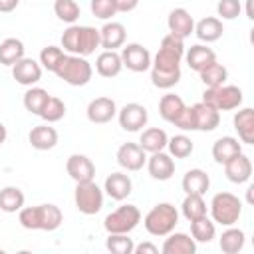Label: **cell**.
Here are the masks:
<instances>
[{
  "instance_id": "1",
  "label": "cell",
  "mask_w": 254,
  "mask_h": 254,
  "mask_svg": "<svg viewBox=\"0 0 254 254\" xmlns=\"http://www.w3.org/2000/svg\"><path fill=\"white\" fill-rule=\"evenodd\" d=\"M18 222L26 230H58L64 222V214L60 206L46 202V204H36V206H22L18 210Z\"/></svg>"
},
{
  "instance_id": "2",
  "label": "cell",
  "mask_w": 254,
  "mask_h": 254,
  "mask_svg": "<svg viewBox=\"0 0 254 254\" xmlns=\"http://www.w3.org/2000/svg\"><path fill=\"white\" fill-rule=\"evenodd\" d=\"M62 48L65 54L73 56H91L99 46V30L93 26H77L69 24L67 30L62 34Z\"/></svg>"
},
{
  "instance_id": "3",
  "label": "cell",
  "mask_w": 254,
  "mask_h": 254,
  "mask_svg": "<svg viewBox=\"0 0 254 254\" xmlns=\"http://www.w3.org/2000/svg\"><path fill=\"white\" fill-rule=\"evenodd\" d=\"M183 58H185V40L169 32L161 40V46H159L155 58L151 60V69H157V71H181Z\"/></svg>"
},
{
  "instance_id": "4",
  "label": "cell",
  "mask_w": 254,
  "mask_h": 254,
  "mask_svg": "<svg viewBox=\"0 0 254 254\" xmlns=\"http://www.w3.org/2000/svg\"><path fill=\"white\" fill-rule=\"evenodd\" d=\"M179 224V210L171 202L155 204L143 218V226L151 236H167Z\"/></svg>"
},
{
  "instance_id": "5",
  "label": "cell",
  "mask_w": 254,
  "mask_h": 254,
  "mask_svg": "<svg viewBox=\"0 0 254 254\" xmlns=\"http://www.w3.org/2000/svg\"><path fill=\"white\" fill-rule=\"evenodd\" d=\"M242 214V200L232 192H216L210 200V216L220 226H234Z\"/></svg>"
},
{
  "instance_id": "6",
  "label": "cell",
  "mask_w": 254,
  "mask_h": 254,
  "mask_svg": "<svg viewBox=\"0 0 254 254\" xmlns=\"http://www.w3.org/2000/svg\"><path fill=\"white\" fill-rule=\"evenodd\" d=\"M56 75L73 87H81V85L89 83V79L93 75V67L83 56L67 54L64 58V62L60 64V67L56 69Z\"/></svg>"
},
{
  "instance_id": "7",
  "label": "cell",
  "mask_w": 254,
  "mask_h": 254,
  "mask_svg": "<svg viewBox=\"0 0 254 254\" xmlns=\"http://www.w3.org/2000/svg\"><path fill=\"white\" fill-rule=\"evenodd\" d=\"M141 222V210L135 204H121L113 212H109L103 220V228L107 234H129Z\"/></svg>"
},
{
  "instance_id": "8",
  "label": "cell",
  "mask_w": 254,
  "mask_h": 254,
  "mask_svg": "<svg viewBox=\"0 0 254 254\" xmlns=\"http://www.w3.org/2000/svg\"><path fill=\"white\" fill-rule=\"evenodd\" d=\"M242 89L238 85H216V87H206L202 93V101L212 105L216 111H232L242 105Z\"/></svg>"
},
{
  "instance_id": "9",
  "label": "cell",
  "mask_w": 254,
  "mask_h": 254,
  "mask_svg": "<svg viewBox=\"0 0 254 254\" xmlns=\"http://www.w3.org/2000/svg\"><path fill=\"white\" fill-rule=\"evenodd\" d=\"M73 202L81 214H87V216L97 214L103 208V189H99L97 183H93V181L75 183Z\"/></svg>"
},
{
  "instance_id": "10",
  "label": "cell",
  "mask_w": 254,
  "mask_h": 254,
  "mask_svg": "<svg viewBox=\"0 0 254 254\" xmlns=\"http://www.w3.org/2000/svg\"><path fill=\"white\" fill-rule=\"evenodd\" d=\"M117 121L121 125L123 131H129V133H137L141 131L147 121H149V111L145 105L141 103H125L121 109H117Z\"/></svg>"
},
{
  "instance_id": "11",
  "label": "cell",
  "mask_w": 254,
  "mask_h": 254,
  "mask_svg": "<svg viewBox=\"0 0 254 254\" xmlns=\"http://www.w3.org/2000/svg\"><path fill=\"white\" fill-rule=\"evenodd\" d=\"M119 56H121L123 67L131 69V71H135V73H141V71L151 69V60H153V58H151V52H149L145 46L137 44V42L123 46V50H121Z\"/></svg>"
},
{
  "instance_id": "12",
  "label": "cell",
  "mask_w": 254,
  "mask_h": 254,
  "mask_svg": "<svg viewBox=\"0 0 254 254\" xmlns=\"http://www.w3.org/2000/svg\"><path fill=\"white\" fill-rule=\"evenodd\" d=\"M117 163L121 169L125 171H141L147 163V153L141 149L139 143H123L119 149H117V155H115Z\"/></svg>"
},
{
  "instance_id": "13",
  "label": "cell",
  "mask_w": 254,
  "mask_h": 254,
  "mask_svg": "<svg viewBox=\"0 0 254 254\" xmlns=\"http://www.w3.org/2000/svg\"><path fill=\"white\" fill-rule=\"evenodd\" d=\"M12 77L16 79V83L32 87L42 79V65L40 62H36L34 58H22L12 65Z\"/></svg>"
},
{
  "instance_id": "14",
  "label": "cell",
  "mask_w": 254,
  "mask_h": 254,
  "mask_svg": "<svg viewBox=\"0 0 254 254\" xmlns=\"http://www.w3.org/2000/svg\"><path fill=\"white\" fill-rule=\"evenodd\" d=\"M85 115H87V119L91 123L105 125V123H109L117 115V103L111 97H105V95L95 97V99L89 101V105L85 109Z\"/></svg>"
},
{
  "instance_id": "15",
  "label": "cell",
  "mask_w": 254,
  "mask_h": 254,
  "mask_svg": "<svg viewBox=\"0 0 254 254\" xmlns=\"http://www.w3.org/2000/svg\"><path fill=\"white\" fill-rule=\"evenodd\" d=\"M65 171L75 183H87V181H93V177H95L93 161L87 155H81V153H73V155L67 157Z\"/></svg>"
},
{
  "instance_id": "16",
  "label": "cell",
  "mask_w": 254,
  "mask_h": 254,
  "mask_svg": "<svg viewBox=\"0 0 254 254\" xmlns=\"http://www.w3.org/2000/svg\"><path fill=\"white\" fill-rule=\"evenodd\" d=\"M147 171L151 175V179L155 181H169L173 175H175V159L165 153V151H157V153H151V157L147 159Z\"/></svg>"
},
{
  "instance_id": "17",
  "label": "cell",
  "mask_w": 254,
  "mask_h": 254,
  "mask_svg": "<svg viewBox=\"0 0 254 254\" xmlns=\"http://www.w3.org/2000/svg\"><path fill=\"white\" fill-rule=\"evenodd\" d=\"M224 175L230 183L234 185H244L250 181L252 177V161L248 155L238 153L236 157H232L230 161L224 163Z\"/></svg>"
},
{
  "instance_id": "18",
  "label": "cell",
  "mask_w": 254,
  "mask_h": 254,
  "mask_svg": "<svg viewBox=\"0 0 254 254\" xmlns=\"http://www.w3.org/2000/svg\"><path fill=\"white\" fill-rule=\"evenodd\" d=\"M103 192L113 200H125L133 192V181L125 173H111L103 183Z\"/></svg>"
},
{
  "instance_id": "19",
  "label": "cell",
  "mask_w": 254,
  "mask_h": 254,
  "mask_svg": "<svg viewBox=\"0 0 254 254\" xmlns=\"http://www.w3.org/2000/svg\"><path fill=\"white\" fill-rule=\"evenodd\" d=\"M127 30L121 22H105L99 30V46L103 50H117L125 46Z\"/></svg>"
},
{
  "instance_id": "20",
  "label": "cell",
  "mask_w": 254,
  "mask_h": 254,
  "mask_svg": "<svg viewBox=\"0 0 254 254\" xmlns=\"http://www.w3.org/2000/svg\"><path fill=\"white\" fill-rule=\"evenodd\" d=\"M167 26H169V32L179 36V38H189L192 32H194V18L190 16L189 10L185 8H175L169 12V18H167Z\"/></svg>"
},
{
  "instance_id": "21",
  "label": "cell",
  "mask_w": 254,
  "mask_h": 254,
  "mask_svg": "<svg viewBox=\"0 0 254 254\" xmlns=\"http://www.w3.org/2000/svg\"><path fill=\"white\" fill-rule=\"evenodd\" d=\"M28 141L36 151H50L58 145V131L50 123H42L30 129Z\"/></svg>"
},
{
  "instance_id": "22",
  "label": "cell",
  "mask_w": 254,
  "mask_h": 254,
  "mask_svg": "<svg viewBox=\"0 0 254 254\" xmlns=\"http://www.w3.org/2000/svg\"><path fill=\"white\" fill-rule=\"evenodd\" d=\"M163 254H194L196 252V242L192 236L185 234V232H171L167 234L163 246H161Z\"/></svg>"
},
{
  "instance_id": "23",
  "label": "cell",
  "mask_w": 254,
  "mask_h": 254,
  "mask_svg": "<svg viewBox=\"0 0 254 254\" xmlns=\"http://www.w3.org/2000/svg\"><path fill=\"white\" fill-rule=\"evenodd\" d=\"M123 69V62H121V56L117 54V50H103L97 58H95V71L101 75V77H117Z\"/></svg>"
},
{
  "instance_id": "24",
  "label": "cell",
  "mask_w": 254,
  "mask_h": 254,
  "mask_svg": "<svg viewBox=\"0 0 254 254\" xmlns=\"http://www.w3.org/2000/svg\"><path fill=\"white\" fill-rule=\"evenodd\" d=\"M234 129L238 133L240 143L254 145V109L252 107H242L234 113Z\"/></svg>"
},
{
  "instance_id": "25",
  "label": "cell",
  "mask_w": 254,
  "mask_h": 254,
  "mask_svg": "<svg viewBox=\"0 0 254 254\" xmlns=\"http://www.w3.org/2000/svg\"><path fill=\"white\" fill-rule=\"evenodd\" d=\"M222 32H224L222 20L216 18V16H206V18H202V20H198L194 24V32L192 34H196V38L200 42L212 44V42L222 38Z\"/></svg>"
},
{
  "instance_id": "26",
  "label": "cell",
  "mask_w": 254,
  "mask_h": 254,
  "mask_svg": "<svg viewBox=\"0 0 254 254\" xmlns=\"http://www.w3.org/2000/svg\"><path fill=\"white\" fill-rule=\"evenodd\" d=\"M194 111V121H196V131H214L220 123V111H216L212 105L198 101L192 105Z\"/></svg>"
},
{
  "instance_id": "27",
  "label": "cell",
  "mask_w": 254,
  "mask_h": 254,
  "mask_svg": "<svg viewBox=\"0 0 254 254\" xmlns=\"http://www.w3.org/2000/svg\"><path fill=\"white\" fill-rule=\"evenodd\" d=\"M185 60H187V64H189L190 69L200 71V69L206 67L208 64L216 62V54H214L212 48H208V46H204V44H194V46H190L189 50H185Z\"/></svg>"
},
{
  "instance_id": "28",
  "label": "cell",
  "mask_w": 254,
  "mask_h": 254,
  "mask_svg": "<svg viewBox=\"0 0 254 254\" xmlns=\"http://www.w3.org/2000/svg\"><path fill=\"white\" fill-rule=\"evenodd\" d=\"M238 153H242V143L236 137H230V135H224V137L216 139L214 145H212V159L218 165H224L226 161H230Z\"/></svg>"
},
{
  "instance_id": "29",
  "label": "cell",
  "mask_w": 254,
  "mask_h": 254,
  "mask_svg": "<svg viewBox=\"0 0 254 254\" xmlns=\"http://www.w3.org/2000/svg\"><path fill=\"white\" fill-rule=\"evenodd\" d=\"M181 185L187 194H204L210 189V177L202 169H189Z\"/></svg>"
},
{
  "instance_id": "30",
  "label": "cell",
  "mask_w": 254,
  "mask_h": 254,
  "mask_svg": "<svg viewBox=\"0 0 254 254\" xmlns=\"http://www.w3.org/2000/svg\"><path fill=\"white\" fill-rule=\"evenodd\" d=\"M167 141H169V135L159 129V127H149V129H143L141 131V137H139V145L145 153H157V151H165L167 149Z\"/></svg>"
},
{
  "instance_id": "31",
  "label": "cell",
  "mask_w": 254,
  "mask_h": 254,
  "mask_svg": "<svg viewBox=\"0 0 254 254\" xmlns=\"http://www.w3.org/2000/svg\"><path fill=\"white\" fill-rule=\"evenodd\" d=\"M244 240H246L244 230L234 228V226H228V228L220 234L218 246H220V250H222L224 254H238V252L244 248Z\"/></svg>"
},
{
  "instance_id": "32",
  "label": "cell",
  "mask_w": 254,
  "mask_h": 254,
  "mask_svg": "<svg viewBox=\"0 0 254 254\" xmlns=\"http://www.w3.org/2000/svg\"><path fill=\"white\" fill-rule=\"evenodd\" d=\"M24 42L18 38H6L4 42H0V64L2 65H14L18 60L24 58Z\"/></svg>"
},
{
  "instance_id": "33",
  "label": "cell",
  "mask_w": 254,
  "mask_h": 254,
  "mask_svg": "<svg viewBox=\"0 0 254 254\" xmlns=\"http://www.w3.org/2000/svg\"><path fill=\"white\" fill-rule=\"evenodd\" d=\"M185 107H187V105H185V101H183L181 95L167 93V95H163L161 101H159V115H161L167 123H173V121L181 115V111H183Z\"/></svg>"
},
{
  "instance_id": "34",
  "label": "cell",
  "mask_w": 254,
  "mask_h": 254,
  "mask_svg": "<svg viewBox=\"0 0 254 254\" xmlns=\"http://www.w3.org/2000/svg\"><path fill=\"white\" fill-rule=\"evenodd\" d=\"M24 200H26V196H24L22 189H18V187H4L0 190V210L2 212H8V214L18 212L24 206Z\"/></svg>"
},
{
  "instance_id": "35",
  "label": "cell",
  "mask_w": 254,
  "mask_h": 254,
  "mask_svg": "<svg viewBox=\"0 0 254 254\" xmlns=\"http://www.w3.org/2000/svg\"><path fill=\"white\" fill-rule=\"evenodd\" d=\"M198 75H200V81H202L206 87H216V85L226 83V79H228V69H226L222 64L212 62V64H208L206 67H202V69L198 71Z\"/></svg>"
},
{
  "instance_id": "36",
  "label": "cell",
  "mask_w": 254,
  "mask_h": 254,
  "mask_svg": "<svg viewBox=\"0 0 254 254\" xmlns=\"http://www.w3.org/2000/svg\"><path fill=\"white\" fill-rule=\"evenodd\" d=\"M206 210L208 208H206V202H204L202 194H187L183 204H181V212L189 222H192L200 216H206Z\"/></svg>"
},
{
  "instance_id": "37",
  "label": "cell",
  "mask_w": 254,
  "mask_h": 254,
  "mask_svg": "<svg viewBox=\"0 0 254 254\" xmlns=\"http://www.w3.org/2000/svg\"><path fill=\"white\" fill-rule=\"evenodd\" d=\"M48 97H50V93H48L44 87L32 85V87H28V91L24 93L22 103H24L26 111H30L32 115H40L42 109H44V105H46V101H48Z\"/></svg>"
},
{
  "instance_id": "38",
  "label": "cell",
  "mask_w": 254,
  "mask_h": 254,
  "mask_svg": "<svg viewBox=\"0 0 254 254\" xmlns=\"http://www.w3.org/2000/svg\"><path fill=\"white\" fill-rule=\"evenodd\" d=\"M190 236L194 238V242H210L214 236H216V226H214V220H210L208 216H200L196 220L190 222Z\"/></svg>"
},
{
  "instance_id": "39",
  "label": "cell",
  "mask_w": 254,
  "mask_h": 254,
  "mask_svg": "<svg viewBox=\"0 0 254 254\" xmlns=\"http://www.w3.org/2000/svg\"><path fill=\"white\" fill-rule=\"evenodd\" d=\"M167 149H169V155L171 157H175V159H187V157H190L192 155V151H194V143L190 141V137H187V135H173V137H169V141H167Z\"/></svg>"
},
{
  "instance_id": "40",
  "label": "cell",
  "mask_w": 254,
  "mask_h": 254,
  "mask_svg": "<svg viewBox=\"0 0 254 254\" xmlns=\"http://www.w3.org/2000/svg\"><path fill=\"white\" fill-rule=\"evenodd\" d=\"M67 54L64 52V48L60 46H46L42 52H40V65L42 69H48L52 73H56V69L60 67V64L64 62Z\"/></svg>"
},
{
  "instance_id": "41",
  "label": "cell",
  "mask_w": 254,
  "mask_h": 254,
  "mask_svg": "<svg viewBox=\"0 0 254 254\" xmlns=\"http://www.w3.org/2000/svg\"><path fill=\"white\" fill-rule=\"evenodd\" d=\"M54 14L65 24H75L79 20L81 8L75 0H56L54 2Z\"/></svg>"
},
{
  "instance_id": "42",
  "label": "cell",
  "mask_w": 254,
  "mask_h": 254,
  "mask_svg": "<svg viewBox=\"0 0 254 254\" xmlns=\"http://www.w3.org/2000/svg\"><path fill=\"white\" fill-rule=\"evenodd\" d=\"M40 117L46 123H58L60 119L65 117V103L60 97L50 95L48 101H46V105H44V109H42V113H40Z\"/></svg>"
},
{
  "instance_id": "43",
  "label": "cell",
  "mask_w": 254,
  "mask_h": 254,
  "mask_svg": "<svg viewBox=\"0 0 254 254\" xmlns=\"http://www.w3.org/2000/svg\"><path fill=\"white\" fill-rule=\"evenodd\" d=\"M105 246L111 254H133L135 242L133 238H129V234H109Z\"/></svg>"
},
{
  "instance_id": "44",
  "label": "cell",
  "mask_w": 254,
  "mask_h": 254,
  "mask_svg": "<svg viewBox=\"0 0 254 254\" xmlns=\"http://www.w3.org/2000/svg\"><path fill=\"white\" fill-rule=\"evenodd\" d=\"M181 81V71H157L151 69V83L159 89H171Z\"/></svg>"
},
{
  "instance_id": "45",
  "label": "cell",
  "mask_w": 254,
  "mask_h": 254,
  "mask_svg": "<svg viewBox=\"0 0 254 254\" xmlns=\"http://www.w3.org/2000/svg\"><path fill=\"white\" fill-rule=\"evenodd\" d=\"M89 8H91V14L99 20H111L117 14L115 0H91Z\"/></svg>"
},
{
  "instance_id": "46",
  "label": "cell",
  "mask_w": 254,
  "mask_h": 254,
  "mask_svg": "<svg viewBox=\"0 0 254 254\" xmlns=\"http://www.w3.org/2000/svg\"><path fill=\"white\" fill-rule=\"evenodd\" d=\"M242 12L240 0H218L216 4V14L220 20H234Z\"/></svg>"
},
{
  "instance_id": "47",
  "label": "cell",
  "mask_w": 254,
  "mask_h": 254,
  "mask_svg": "<svg viewBox=\"0 0 254 254\" xmlns=\"http://www.w3.org/2000/svg\"><path fill=\"white\" fill-rule=\"evenodd\" d=\"M173 125H175V127H179V129H183V131H196V121H194L192 105H190V107L187 105V107L181 111V115L173 121Z\"/></svg>"
},
{
  "instance_id": "48",
  "label": "cell",
  "mask_w": 254,
  "mask_h": 254,
  "mask_svg": "<svg viewBox=\"0 0 254 254\" xmlns=\"http://www.w3.org/2000/svg\"><path fill=\"white\" fill-rule=\"evenodd\" d=\"M133 254H159V246H155L153 242H141L135 244Z\"/></svg>"
},
{
  "instance_id": "49",
  "label": "cell",
  "mask_w": 254,
  "mask_h": 254,
  "mask_svg": "<svg viewBox=\"0 0 254 254\" xmlns=\"http://www.w3.org/2000/svg\"><path fill=\"white\" fill-rule=\"evenodd\" d=\"M115 6H117V12H133L137 6H139V0H115Z\"/></svg>"
},
{
  "instance_id": "50",
  "label": "cell",
  "mask_w": 254,
  "mask_h": 254,
  "mask_svg": "<svg viewBox=\"0 0 254 254\" xmlns=\"http://www.w3.org/2000/svg\"><path fill=\"white\" fill-rule=\"evenodd\" d=\"M20 0H0V12L2 14H8V12H14L18 8Z\"/></svg>"
},
{
  "instance_id": "51",
  "label": "cell",
  "mask_w": 254,
  "mask_h": 254,
  "mask_svg": "<svg viewBox=\"0 0 254 254\" xmlns=\"http://www.w3.org/2000/svg\"><path fill=\"white\" fill-rule=\"evenodd\" d=\"M254 0H246V18L248 20H254V8H252Z\"/></svg>"
},
{
  "instance_id": "52",
  "label": "cell",
  "mask_w": 254,
  "mask_h": 254,
  "mask_svg": "<svg viewBox=\"0 0 254 254\" xmlns=\"http://www.w3.org/2000/svg\"><path fill=\"white\" fill-rule=\"evenodd\" d=\"M6 137H8V131H6L4 123H0V145H4V143H6Z\"/></svg>"
},
{
  "instance_id": "53",
  "label": "cell",
  "mask_w": 254,
  "mask_h": 254,
  "mask_svg": "<svg viewBox=\"0 0 254 254\" xmlns=\"http://www.w3.org/2000/svg\"><path fill=\"white\" fill-rule=\"evenodd\" d=\"M252 190H254V187L250 185V187H248V190H246V200H248V202H252Z\"/></svg>"
}]
</instances>
